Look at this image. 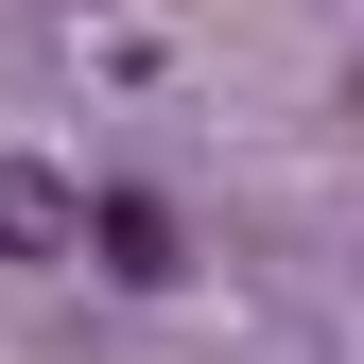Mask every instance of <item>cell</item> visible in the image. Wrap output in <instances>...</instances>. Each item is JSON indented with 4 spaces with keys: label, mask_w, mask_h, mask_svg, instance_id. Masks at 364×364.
I'll list each match as a JSON object with an SVG mask.
<instances>
[{
    "label": "cell",
    "mask_w": 364,
    "mask_h": 364,
    "mask_svg": "<svg viewBox=\"0 0 364 364\" xmlns=\"http://www.w3.org/2000/svg\"><path fill=\"white\" fill-rule=\"evenodd\" d=\"M53 243H87V191L35 173V156H0V260H53Z\"/></svg>",
    "instance_id": "6da1fadb"
},
{
    "label": "cell",
    "mask_w": 364,
    "mask_h": 364,
    "mask_svg": "<svg viewBox=\"0 0 364 364\" xmlns=\"http://www.w3.org/2000/svg\"><path fill=\"white\" fill-rule=\"evenodd\" d=\"M87 243H105L122 278H173V260H191V243H173V208H156V191H105V208H87Z\"/></svg>",
    "instance_id": "7a4b0ae2"
}]
</instances>
